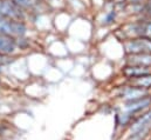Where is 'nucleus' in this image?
Returning <instances> with one entry per match:
<instances>
[{
	"label": "nucleus",
	"mask_w": 151,
	"mask_h": 140,
	"mask_svg": "<svg viewBox=\"0 0 151 140\" xmlns=\"http://www.w3.org/2000/svg\"><path fill=\"white\" fill-rule=\"evenodd\" d=\"M144 94V92L138 88V87H130L125 93H124V97L130 101V100H136V99H141V98H144L142 97Z\"/></svg>",
	"instance_id": "obj_8"
},
{
	"label": "nucleus",
	"mask_w": 151,
	"mask_h": 140,
	"mask_svg": "<svg viewBox=\"0 0 151 140\" xmlns=\"http://www.w3.org/2000/svg\"><path fill=\"white\" fill-rule=\"evenodd\" d=\"M151 100L149 98H141V99H136V100H130L125 104V109L129 113H135L137 111H141L144 107H148L150 105Z\"/></svg>",
	"instance_id": "obj_5"
},
{
	"label": "nucleus",
	"mask_w": 151,
	"mask_h": 140,
	"mask_svg": "<svg viewBox=\"0 0 151 140\" xmlns=\"http://www.w3.org/2000/svg\"><path fill=\"white\" fill-rule=\"evenodd\" d=\"M13 4L15 6H21V7H28L33 4V0H13Z\"/></svg>",
	"instance_id": "obj_11"
},
{
	"label": "nucleus",
	"mask_w": 151,
	"mask_h": 140,
	"mask_svg": "<svg viewBox=\"0 0 151 140\" xmlns=\"http://www.w3.org/2000/svg\"><path fill=\"white\" fill-rule=\"evenodd\" d=\"M134 84H135L138 88H142V87H150L151 86V77L145 75V77L137 78V80L134 81Z\"/></svg>",
	"instance_id": "obj_10"
},
{
	"label": "nucleus",
	"mask_w": 151,
	"mask_h": 140,
	"mask_svg": "<svg viewBox=\"0 0 151 140\" xmlns=\"http://www.w3.org/2000/svg\"><path fill=\"white\" fill-rule=\"evenodd\" d=\"M151 130V112L137 119L129 130L128 140H143Z\"/></svg>",
	"instance_id": "obj_1"
},
{
	"label": "nucleus",
	"mask_w": 151,
	"mask_h": 140,
	"mask_svg": "<svg viewBox=\"0 0 151 140\" xmlns=\"http://www.w3.org/2000/svg\"><path fill=\"white\" fill-rule=\"evenodd\" d=\"M0 14L5 18H20V12L17 8V6L13 2L9 1H2L0 4Z\"/></svg>",
	"instance_id": "obj_4"
},
{
	"label": "nucleus",
	"mask_w": 151,
	"mask_h": 140,
	"mask_svg": "<svg viewBox=\"0 0 151 140\" xmlns=\"http://www.w3.org/2000/svg\"><path fill=\"white\" fill-rule=\"evenodd\" d=\"M132 64H137L138 66H145V65H150L151 64V57L147 55V54H139L136 57H132L130 60Z\"/></svg>",
	"instance_id": "obj_9"
},
{
	"label": "nucleus",
	"mask_w": 151,
	"mask_h": 140,
	"mask_svg": "<svg viewBox=\"0 0 151 140\" xmlns=\"http://www.w3.org/2000/svg\"><path fill=\"white\" fill-rule=\"evenodd\" d=\"M26 31V27L20 21H14V20H6V19H0V33L6 35H22Z\"/></svg>",
	"instance_id": "obj_2"
},
{
	"label": "nucleus",
	"mask_w": 151,
	"mask_h": 140,
	"mask_svg": "<svg viewBox=\"0 0 151 140\" xmlns=\"http://www.w3.org/2000/svg\"><path fill=\"white\" fill-rule=\"evenodd\" d=\"M0 71H1V69H0Z\"/></svg>",
	"instance_id": "obj_13"
},
{
	"label": "nucleus",
	"mask_w": 151,
	"mask_h": 140,
	"mask_svg": "<svg viewBox=\"0 0 151 140\" xmlns=\"http://www.w3.org/2000/svg\"><path fill=\"white\" fill-rule=\"evenodd\" d=\"M15 50V41L9 35L0 33V53L8 54Z\"/></svg>",
	"instance_id": "obj_6"
},
{
	"label": "nucleus",
	"mask_w": 151,
	"mask_h": 140,
	"mask_svg": "<svg viewBox=\"0 0 151 140\" xmlns=\"http://www.w3.org/2000/svg\"><path fill=\"white\" fill-rule=\"evenodd\" d=\"M127 50L132 53H142L151 51V41L145 39H138L127 44Z\"/></svg>",
	"instance_id": "obj_3"
},
{
	"label": "nucleus",
	"mask_w": 151,
	"mask_h": 140,
	"mask_svg": "<svg viewBox=\"0 0 151 140\" xmlns=\"http://www.w3.org/2000/svg\"><path fill=\"white\" fill-rule=\"evenodd\" d=\"M4 60H2V57H1V54H0V63H2Z\"/></svg>",
	"instance_id": "obj_12"
},
{
	"label": "nucleus",
	"mask_w": 151,
	"mask_h": 140,
	"mask_svg": "<svg viewBox=\"0 0 151 140\" xmlns=\"http://www.w3.org/2000/svg\"><path fill=\"white\" fill-rule=\"evenodd\" d=\"M124 74L127 77H132V78H141L151 74V70L145 66H135V67H127L124 70Z\"/></svg>",
	"instance_id": "obj_7"
}]
</instances>
